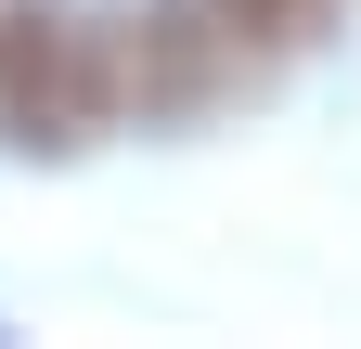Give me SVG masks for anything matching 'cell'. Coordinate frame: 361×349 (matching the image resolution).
Returning a JSON list of instances; mask_svg holds the SVG:
<instances>
[{
  "label": "cell",
  "instance_id": "6da1fadb",
  "mask_svg": "<svg viewBox=\"0 0 361 349\" xmlns=\"http://www.w3.org/2000/svg\"><path fill=\"white\" fill-rule=\"evenodd\" d=\"M116 104H129V78H116V26L104 13L26 0V13L0 26V129H13L26 155H78Z\"/></svg>",
  "mask_w": 361,
  "mask_h": 349
},
{
  "label": "cell",
  "instance_id": "7a4b0ae2",
  "mask_svg": "<svg viewBox=\"0 0 361 349\" xmlns=\"http://www.w3.org/2000/svg\"><path fill=\"white\" fill-rule=\"evenodd\" d=\"M219 26H233L245 52H297V39L336 26V0H219Z\"/></svg>",
  "mask_w": 361,
  "mask_h": 349
}]
</instances>
